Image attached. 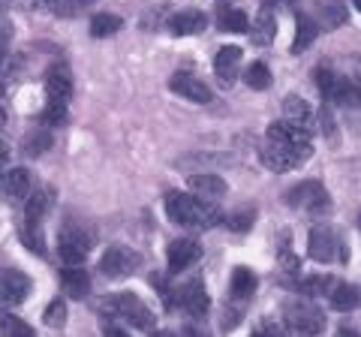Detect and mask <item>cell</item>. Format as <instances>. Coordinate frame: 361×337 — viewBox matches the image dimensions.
<instances>
[{
    "label": "cell",
    "mask_w": 361,
    "mask_h": 337,
    "mask_svg": "<svg viewBox=\"0 0 361 337\" xmlns=\"http://www.w3.org/2000/svg\"><path fill=\"white\" fill-rule=\"evenodd\" d=\"M30 190H33V178H30L27 168H6V178H4L6 199L21 202V199L30 196Z\"/></svg>",
    "instance_id": "obj_18"
},
{
    "label": "cell",
    "mask_w": 361,
    "mask_h": 337,
    "mask_svg": "<svg viewBox=\"0 0 361 337\" xmlns=\"http://www.w3.org/2000/svg\"><path fill=\"white\" fill-rule=\"evenodd\" d=\"M66 322V305L61 298H54L49 307H45V325L49 329H61V325Z\"/></svg>",
    "instance_id": "obj_33"
},
{
    "label": "cell",
    "mask_w": 361,
    "mask_h": 337,
    "mask_svg": "<svg viewBox=\"0 0 361 337\" xmlns=\"http://www.w3.org/2000/svg\"><path fill=\"white\" fill-rule=\"evenodd\" d=\"M45 94H49V99H54V103H70L73 75H70V66L66 63L49 66V73H45Z\"/></svg>",
    "instance_id": "obj_11"
},
{
    "label": "cell",
    "mask_w": 361,
    "mask_h": 337,
    "mask_svg": "<svg viewBox=\"0 0 361 337\" xmlns=\"http://www.w3.org/2000/svg\"><path fill=\"white\" fill-rule=\"evenodd\" d=\"M283 115H286V121L298 123V127L313 130V109H310L307 99H301V97H295V94H289V97L283 99Z\"/></svg>",
    "instance_id": "obj_21"
},
{
    "label": "cell",
    "mask_w": 361,
    "mask_h": 337,
    "mask_svg": "<svg viewBox=\"0 0 361 337\" xmlns=\"http://www.w3.org/2000/svg\"><path fill=\"white\" fill-rule=\"evenodd\" d=\"M6 166H9V148H6V142H0V175L6 172Z\"/></svg>",
    "instance_id": "obj_38"
},
{
    "label": "cell",
    "mask_w": 361,
    "mask_h": 337,
    "mask_svg": "<svg viewBox=\"0 0 361 337\" xmlns=\"http://www.w3.org/2000/svg\"><path fill=\"white\" fill-rule=\"evenodd\" d=\"M256 274L250 271V268H235L232 271V283H229V289H232V298H250L253 292H256Z\"/></svg>",
    "instance_id": "obj_25"
},
{
    "label": "cell",
    "mask_w": 361,
    "mask_h": 337,
    "mask_svg": "<svg viewBox=\"0 0 361 337\" xmlns=\"http://www.w3.org/2000/svg\"><path fill=\"white\" fill-rule=\"evenodd\" d=\"M253 223H256V208H241V211H235V214L226 217V229L241 235L247 229H253Z\"/></svg>",
    "instance_id": "obj_30"
},
{
    "label": "cell",
    "mask_w": 361,
    "mask_h": 337,
    "mask_svg": "<svg viewBox=\"0 0 361 337\" xmlns=\"http://www.w3.org/2000/svg\"><path fill=\"white\" fill-rule=\"evenodd\" d=\"M49 145H51V136H49V133H30V136L25 139V151L30 154V157H37V154H42L45 148H49Z\"/></svg>",
    "instance_id": "obj_34"
},
{
    "label": "cell",
    "mask_w": 361,
    "mask_h": 337,
    "mask_svg": "<svg viewBox=\"0 0 361 337\" xmlns=\"http://www.w3.org/2000/svg\"><path fill=\"white\" fill-rule=\"evenodd\" d=\"M358 229H361V211H358Z\"/></svg>",
    "instance_id": "obj_48"
},
{
    "label": "cell",
    "mask_w": 361,
    "mask_h": 337,
    "mask_svg": "<svg viewBox=\"0 0 361 337\" xmlns=\"http://www.w3.org/2000/svg\"><path fill=\"white\" fill-rule=\"evenodd\" d=\"M151 337H175L172 331H157V334H151Z\"/></svg>",
    "instance_id": "obj_43"
},
{
    "label": "cell",
    "mask_w": 361,
    "mask_h": 337,
    "mask_svg": "<svg viewBox=\"0 0 361 337\" xmlns=\"http://www.w3.org/2000/svg\"><path fill=\"white\" fill-rule=\"evenodd\" d=\"M121 27H123V21L118 16H109V13H99V16L90 18V37H97V39L115 37Z\"/></svg>",
    "instance_id": "obj_26"
},
{
    "label": "cell",
    "mask_w": 361,
    "mask_h": 337,
    "mask_svg": "<svg viewBox=\"0 0 361 337\" xmlns=\"http://www.w3.org/2000/svg\"><path fill=\"white\" fill-rule=\"evenodd\" d=\"M337 280L334 277H325V274H316V277H307V280H301L298 289L301 292H307V295H329V292L334 289Z\"/></svg>",
    "instance_id": "obj_31"
},
{
    "label": "cell",
    "mask_w": 361,
    "mask_h": 337,
    "mask_svg": "<svg viewBox=\"0 0 361 337\" xmlns=\"http://www.w3.org/2000/svg\"><path fill=\"white\" fill-rule=\"evenodd\" d=\"M58 253L66 265H82L90 253V235H85L78 226H66L58 235Z\"/></svg>",
    "instance_id": "obj_8"
},
{
    "label": "cell",
    "mask_w": 361,
    "mask_h": 337,
    "mask_svg": "<svg viewBox=\"0 0 361 337\" xmlns=\"http://www.w3.org/2000/svg\"><path fill=\"white\" fill-rule=\"evenodd\" d=\"M310 154H313V145H286L274 139H265L262 148H259V157H262V163L271 172H289V168L307 163Z\"/></svg>",
    "instance_id": "obj_2"
},
{
    "label": "cell",
    "mask_w": 361,
    "mask_h": 337,
    "mask_svg": "<svg viewBox=\"0 0 361 337\" xmlns=\"http://www.w3.org/2000/svg\"><path fill=\"white\" fill-rule=\"evenodd\" d=\"M51 205V190H37V193L27 196V208H25V220H27V229H37L45 211Z\"/></svg>",
    "instance_id": "obj_22"
},
{
    "label": "cell",
    "mask_w": 361,
    "mask_h": 337,
    "mask_svg": "<svg viewBox=\"0 0 361 337\" xmlns=\"http://www.w3.org/2000/svg\"><path fill=\"white\" fill-rule=\"evenodd\" d=\"M329 301H331L334 310L349 313V310H355L361 305V289L353 286V283H334V289L329 292Z\"/></svg>",
    "instance_id": "obj_20"
},
{
    "label": "cell",
    "mask_w": 361,
    "mask_h": 337,
    "mask_svg": "<svg viewBox=\"0 0 361 337\" xmlns=\"http://www.w3.org/2000/svg\"><path fill=\"white\" fill-rule=\"evenodd\" d=\"M169 87H172V94H178L180 99H190V103H199V106L211 103V87L190 73H175L169 78Z\"/></svg>",
    "instance_id": "obj_10"
},
{
    "label": "cell",
    "mask_w": 361,
    "mask_h": 337,
    "mask_svg": "<svg viewBox=\"0 0 361 337\" xmlns=\"http://www.w3.org/2000/svg\"><path fill=\"white\" fill-rule=\"evenodd\" d=\"M353 4H355V9H358V13H361V0H353Z\"/></svg>",
    "instance_id": "obj_46"
},
{
    "label": "cell",
    "mask_w": 361,
    "mask_h": 337,
    "mask_svg": "<svg viewBox=\"0 0 361 337\" xmlns=\"http://www.w3.org/2000/svg\"><path fill=\"white\" fill-rule=\"evenodd\" d=\"M0 334L4 337H37L30 325L25 319L13 317V313H0Z\"/></svg>",
    "instance_id": "obj_28"
},
{
    "label": "cell",
    "mask_w": 361,
    "mask_h": 337,
    "mask_svg": "<svg viewBox=\"0 0 361 337\" xmlns=\"http://www.w3.org/2000/svg\"><path fill=\"white\" fill-rule=\"evenodd\" d=\"M307 253L316 262H334V259H346V253L341 250V241L329 226H316L310 229L307 238Z\"/></svg>",
    "instance_id": "obj_7"
},
{
    "label": "cell",
    "mask_w": 361,
    "mask_h": 337,
    "mask_svg": "<svg viewBox=\"0 0 361 337\" xmlns=\"http://www.w3.org/2000/svg\"><path fill=\"white\" fill-rule=\"evenodd\" d=\"M178 305L184 307V310H190L193 317H205L208 307H211L205 283H202V280H190V283L178 292Z\"/></svg>",
    "instance_id": "obj_14"
},
{
    "label": "cell",
    "mask_w": 361,
    "mask_h": 337,
    "mask_svg": "<svg viewBox=\"0 0 361 337\" xmlns=\"http://www.w3.org/2000/svg\"><path fill=\"white\" fill-rule=\"evenodd\" d=\"M250 337H283V334H280L277 329H259V331H253Z\"/></svg>",
    "instance_id": "obj_40"
},
{
    "label": "cell",
    "mask_w": 361,
    "mask_h": 337,
    "mask_svg": "<svg viewBox=\"0 0 361 337\" xmlns=\"http://www.w3.org/2000/svg\"><path fill=\"white\" fill-rule=\"evenodd\" d=\"M262 4H265V6L271 9V6H277V4H280V0H262Z\"/></svg>",
    "instance_id": "obj_44"
},
{
    "label": "cell",
    "mask_w": 361,
    "mask_h": 337,
    "mask_svg": "<svg viewBox=\"0 0 361 337\" xmlns=\"http://www.w3.org/2000/svg\"><path fill=\"white\" fill-rule=\"evenodd\" d=\"M205 27H208V16L202 9H184V13H178L169 21V30L175 37H193V33H202Z\"/></svg>",
    "instance_id": "obj_15"
},
{
    "label": "cell",
    "mask_w": 361,
    "mask_h": 337,
    "mask_svg": "<svg viewBox=\"0 0 361 337\" xmlns=\"http://www.w3.org/2000/svg\"><path fill=\"white\" fill-rule=\"evenodd\" d=\"M283 319L292 331H298L304 337H313V334H319L325 329V317H322V310L310 305V301H304V298H289L286 301V307H283Z\"/></svg>",
    "instance_id": "obj_4"
},
{
    "label": "cell",
    "mask_w": 361,
    "mask_h": 337,
    "mask_svg": "<svg viewBox=\"0 0 361 337\" xmlns=\"http://www.w3.org/2000/svg\"><path fill=\"white\" fill-rule=\"evenodd\" d=\"M0 123H6V109H4V103H0Z\"/></svg>",
    "instance_id": "obj_42"
},
{
    "label": "cell",
    "mask_w": 361,
    "mask_h": 337,
    "mask_svg": "<svg viewBox=\"0 0 361 337\" xmlns=\"http://www.w3.org/2000/svg\"><path fill=\"white\" fill-rule=\"evenodd\" d=\"M313 130L307 127H298L292 121H280V123H271L268 127V139L274 142H286V145H310Z\"/></svg>",
    "instance_id": "obj_17"
},
{
    "label": "cell",
    "mask_w": 361,
    "mask_h": 337,
    "mask_svg": "<svg viewBox=\"0 0 361 337\" xmlns=\"http://www.w3.org/2000/svg\"><path fill=\"white\" fill-rule=\"evenodd\" d=\"M30 292V280L27 274L16 271V268H4L0 271V307H16L27 298Z\"/></svg>",
    "instance_id": "obj_9"
},
{
    "label": "cell",
    "mask_w": 361,
    "mask_h": 337,
    "mask_svg": "<svg viewBox=\"0 0 361 337\" xmlns=\"http://www.w3.org/2000/svg\"><path fill=\"white\" fill-rule=\"evenodd\" d=\"M178 337H208V334H205V331H199V329H193V325H187V329H180Z\"/></svg>",
    "instance_id": "obj_39"
},
{
    "label": "cell",
    "mask_w": 361,
    "mask_h": 337,
    "mask_svg": "<svg viewBox=\"0 0 361 337\" xmlns=\"http://www.w3.org/2000/svg\"><path fill=\"white\" fill-rule=\"evenodd\" d=\"M139 265H142V256L135 250H130V247H123V244H111L103 253V259H99V271H103L109 280H123Z\"/></svg>",
    "instance_id": "obj_6"
},
{
    "label": "cell",
    "mask_w": 361,
    "mask_h": 337,
    "mask_svg": "<svg viewBox=\"0 0 361 337\" xmlns=\"http://www.w3.org/2000/svg\"><path fill=\"white\" fill-rule=\"evenodd\" d=\"M274 33H277V21H274V16H271V9L262 6V13H259L256 21H253V33H250V37H253L256 46H271Z\"/></svg>",
    "instance_id": "obj_23"
},
{
    "label": "cell",
    "mask_w": 361,
    "mask_h": 337,
    "mask_svg": "<svg viewBox=\"0 0 361 337\" xmlns=\"http://www.w3.org/2000/svg\"><path fill=\"white\" fill-rule=\"evenodd\" d=\"M316 33H319V25L307 16H298L295 18V39H292V54H301L316 39Z\"/></svg>",
    "instance_id": "obj_24"
},
{
    "label": "cell",
    "mask_w": 361,
    "mask_h": 337,
    "mask_svg": "<svg viewBox=\"0 0 361 337\" xmlns=\"http://www.w3.org/2000/svg\"><path fill=\"white\" fill-rule=\"evenodd\" d=\"M166 214L178 226H193V229H208L220 220V211L214 205H205L196 196H184V193H169L166 196Z\"/></svg>",
    "instance_id": "obj_1"
},
{
    "label": "cell",
    "mask_w": 361,
    "mask_h": 337,
    "mask_svg": "<svg viewBox=\"0 0 361 337\" xmlns=\"http://www.w3.org/2000/svg\"><path fill=\"white\" fill-rule=\"evenodd\" d=\"M343 18H346V9H343L341 0L322 4V21H325V27H341V25H343Z\"/></svg>",
    "instance_id": "obj_32"
},
{
    "label": "cell",
    "mask_w": 361,
    "mask_h": 337,
    "mask_svg": "<svg viewBox=\"0 0 361 337\" xmlns=\"http://www.w3.org/2000/svg\"><path fill=\"white\" fill-rule=\"evenodd\" d=\"M244 82H247V87H253V91H268V87H271V70H268L265 63L247 66Z\"/></svg>",
    "instance_id": "obj_29"
},
{
    "label": "cell",
    "mask_w": 361,
    "mask_h": 337,
    "mask_svg": "<svg viewBox=\"0 0 361 337\" xmlns=\"http://www.w3.org/2000/svg\"><path fill=\"white\" fill-rule=\"evenodd\" d=\"M238 66H241V49L238 46H223L214 58V73H217V82L223 87H232L235 78H238Z\"/></svg>",
    "instance_id": "obj_12"
},
{
    "label": "cell",
    "mask_w": 361,
    "mask_h": 337,
    "mask_svg": "<svg viewBox=\"0 0 361 337\" xmlns=\"http://www.w3.org/2000/svg\"><path fill=\"white\" fill-rule=\"evenodd\" d=\"M42 121L49 123V127L63 123L66 121V103H54V99H49V106H45V111H42Z\"/></svg>",
    "instance_id": "obj_35"
},
{
    "label": "cell",
    "mask_w": 361,
    "mask_h": 337,
    "mask_svg": "<svg viewBox=\"0 0 361 337\" xmlns=\"http://www.w3.org/2000/svg\"><path fill=\"white\" fill-rule=\"evenodd\" d=\"M0 97H4V82H0Z\"/></svg>",
    "instance_id": "obj_47"
},
{
    "label": "cell",
    "mask_w": 361,
    "mask_h": 337,
    "mask_svg": "<svg viewBox=\"0 0 361 337\" xmlns=\"http://www.w3.org/2000/svg\"><path fill=\"white\" fill-rule=\"evenodd\" d=\"M103 310H109L111 317H121L123 322H130L135 325V329H154V313L148 310V305L139 298V295H133V292H118V295H111V298H103V305H99Z\"/></svg>",
    "instance_id": "obj_3"
},
{
    "label": "cell",
    "mask_w": 361,
    "mask_h": 337,
    "mask_svg": "<svg viewBox=\"0 0 361 337\" xmlns=\"http://www.w3.org/2000/svg\"><path fill=\"white\" fill-rule=\"evenodd\" d=\"M337 337H361V334L353 331V329H341V331H337Z\"/></svg>",
    "instance_id": "obj_41"
},
{
    "label": "cell",
    "mask_w": 361,
    "mask_h": 337,
    "mask_svg": "<svg viewBox=\"0 0 361 337\" xmlns=\"http://www.w3.org/2000/svg\"><path fill=\"white\" fill-rule=\"evenodd\" d=\"M37 4H42V6H49V4H54V0H37Z\"/></svg>",
    "instance_id": "obj_45"
},
{
    "label": "cell",
    "mask_w": 361,
    "mask_h": 337,
    "mask_svg": "<svg viewBox=\"0 0 361 337\" xmlns=\"http://www.w3.org/2000/svg\"><path fill=\"white\" fill-rule=\"evenodd\" d=\"M103 334H106V337H130L123 329H118L115 322H103Z\"/></svg>",
    "instance_id": "obj_37"
},
{
    "label": "cell",
    "mask_w": 361,
    "mask_h": 337,
    "mask_svg": "<svg viewBox=\"0 0 361 337\" xmlns=\"http://www.w3.org/2000/svg\"><path fill=\"white\" fill-rule=\"evenodd\" d=\"M286 202L292 208L307 211V214H316V217H322V214H329V211H331L329 190H325L319 181H301V184H295L286 193Z\"/></svg>",
    "instance_id": "obj_5"
},
{
    "label": "cell",
    "mask_w": 361,
    "mask_h": 337,
    "mask_svg": "<svg viewBox=\"0 0 361 337\" xmlns=\"http://www.w3.org/2000/svg\"><path fill=\"white\" fill-rule=\"evenodd\" d=\"M199 256H202V247L190 238H178V241L169 244V250H166V259H169V268H172V271H184V268L193 265Z\"/></svg>",
    "instance_id": "obj_13"
},
{
    "label": "cell",
    "mask_w": 361,
    "mask_h": 337,
    "mask_svg": "<svg viewBox=\"0 0 361 337\" xmlns=\"http://www.w3.org/2000/svg\"><path fill=\"white\" fill-rule=\"evenodd\" d=\"M187 187L205 199H220L226 190H229V184H226L220 175H211V172H193L187 178Z\"/></svg>",
    "instance_id": "obj_16"
},
{
    "label": "cell",
    "mask_w": 361,
    "mask_h": 337,
    "mask_svg": "<svg viewBox=\"0 0 361 337\" xmlns=\"http://www.w3.org/2000/svg\"><path fill=\"white\" fill-rule=\"evenodd\" d=\"M9 42H13V25L6 18H0V54L9 51Z\"/></svg>",
    "instance_id": "obj_36"
},
{
    "label": "cell",
    "mask_w": 361,
    "mask_h": 337,
    "mask_svg": "<svg viewBox=\"0 0 361 337\" xmlns=\"http://www.w3.org/2000/svg\"><path fill=\"white\" fill-rule=\"evenodd\" d=\"M217 25L226 33H247V30H250V18H247L241 9H223Z\"/></svg>",
    "instance_id": "obj_27"
},
{
    "label": "cell",
    "mask_w": 361,
    "mask_h": 337,
    "mask_svg": "<svg viewBox=\"0 0 361 337\" xmlns=\"http://www.w3.org/2000/svg\"><path fill=\"white\" fill-rule=\"evenodd\" d=\"M61 286L70 298H85L90 292V274L85 271V268L78 265H66L61 271Z\"/></svg>",
    "instance_id": "obj_19"
}]
</instances>
